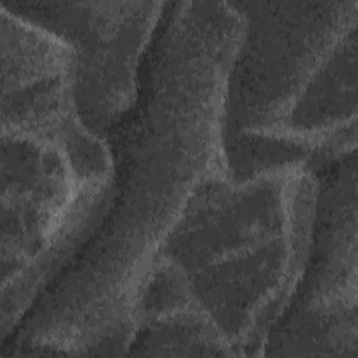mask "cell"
Masks as SVG:
<instances>
[{
	"mask_svg": "<svg viewBox=\"0 0 358 358\" xmlns=\"http://www.w3.org/2000/svg\"><path fill=\"white\" fill-rule=\"evenodd\" d=\"M357 309L309 312L287 308L267 336L263 357H358Z\"/></svg>",
	"mask_w": 358,
	"mask_h": 358,
	"instance_id": "obj_8",
	"label": "cell"
},
{
	"mask_svg": "<svg viewBox=\"0 0 358 358\" xmlns=\"http://www.w3.org/2000/svg\"><path fill=\"white\" fill-rule=\"evenodd\" d=\"M126 355L234 357L215 323L162 257H155L140 291Z\"/></svg>",
	"mask_w": 358,
	"mask_h": 358,
	"instance_id": "obj_7",
	"label": "cell"
},
{
	"mask_svg": "<svg viewBox=\"0 0 358 358\" xmlns=\"http://www.w3.org/2000/svg\"><path fill=\"white\" fill-rule=\"evenodd\" d=\"M316 200L301 281L287 308L309 312L357 309V151L313 172Z\"/></svg>",
	"mask_w": 358,
	"mask_h": 358,
	"instance_id": "obj_6",
	"label": "cell"
},
{
	"mask_svg": "<svg viewBox=\"0 0 358 358\" xmlns=\"http://www.w3.org/2000/svg\"><path fill=\"white\" fill-rule=\"evenodd\" d=\"M243 29L224 102L229 180L357 150L358 1H232Z\"/></svg>",
	"mask_w": 358,
	"mask_h": 358,
	"instance_id": "obj_2",
	"label": "cell"
},
{
	"mask_svg": "<svg viewBox=\"0 0 358 358\" xmlns=\"http://www.w3.org/2000/svg\"><path fill=\"white\" fill-rule=\"evenodd\" d=\"M242 29L232 1L166 3L136 101L105 138L110 204L18 323L7 355H126L165 238L203 186L229 179L224 102Z\"/></svg>",
	"mask_w": 358,
	"mask_h": 358,
	"instance_id": "obj_1",
	"label": "cell"
},
{
	"mask_svg": "<svg viewBox=\"0 0 358 358\" xmlns=\"http://www.w3.org/2000/svg\"><path fill=\"white\" fill-rule=\"evenodd\" d=\"M0 6L73 48L78 116L105 140L136 101L140 67L166 3L0 0Z\"/></svg>",
	"mask_w": 358,
	"mask_h": 358,
	"instance_id": "obj_4",
	"label": "cell"
},
{
	"mask_svg": "<svg viewBox=\"0 0 358 358\" xmlns=\"http://www.w3.org/2000/svg\"><path fill=\"white\" fill-rule=\"evenodd\" d=\"M1 133L108 154L109 144L87 129L76 106V53L62 38L0 6Z\"/></svg>",
	"mask_w": 358,
	"mask_h": 358,
	"instance_id": "obj_5",
	"label": "cell"
},
{
	"mask_svg": "<svg viewBox=\"0 0 358 358\" xmlns=\"http://www.w3.org/2000/svg\"><path fill=\"white\" fill-rule=\"evenodd\" d=\"M316 178L291 166L203 186L165 238V259L234 355L263 357L268 333L301 281Z\"/></svg>",
	"mask_w": 358,
	"mask_h": 358,
	"instance_id": "obj_3",
	"label": "cell"
}]
</instances>
